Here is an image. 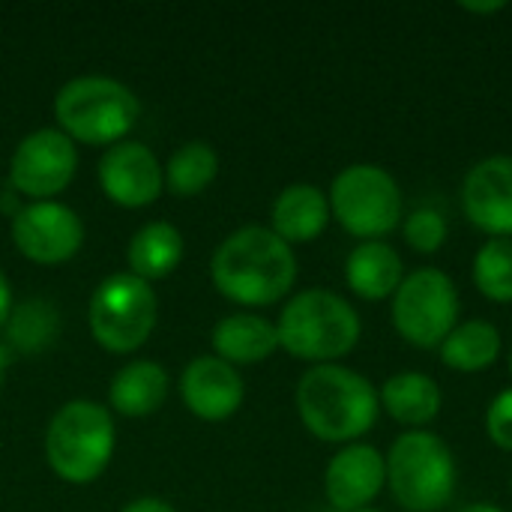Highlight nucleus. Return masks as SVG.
<instances>
[{
    "instance_id": "f257e3e1",
    "label": "nucleus",
    "mask_w": 512,
    "mask_h": 512,
    "mask_svg": "<svg viewBox=\"0 0 512 512\" xmlns=\"http://www.w3.org/2000/svg\"><path fill=\"white\" fill-rule=\"evenodd\" d=\"M210 279L237 306H273L297 282V255L270 228L243 225L216 246Z\"/></svg>"
},
{
    "instance_id": "f03ea898",
    "label": "nucleus",
    "mask_w": 512,
    "mask_h": 512,
    "mask_svg": "<svg viewBox=\"0 0 512 512\" xmlns=\"http://www.w3.org/2000/svg\"><path fill=\"white\" fill-rule=\"evenodd\" d=\"M297 414L324 444H357L381 417L372 381L342 363L309 366L297 381Z\"/></svg>"
},
{
    "instance_id": "7ed1b4c3",
    "label": "nucleus",
    "mask_w": 512,
    "mask_h": 512,
    "mask_svg": "<svg viewBox=\"0 0 512 512\" xmlns=\"http://www.w3.org/2000/svg\"><path fill=\"white\" fill-rule=\"evenodd\" d=\"M279 348L312 366L348 357L360 336L363 321L357 309L330 288H306L294 294L276 321Z\"/></svg>"
},
{
    "instance_id": "20e7f679",
    "label": "nucleus",
    "mask_w": 512,
    "mask_h": 512,
    "mask_svg": "<svg viewBox=\"0 0 512 512\" xmlns=\"http://www.w3.org/2000/svg\"><path fill=\"white\" fill-rule=\"evenodd\" d=\"M117 432L108 408L90 399L60 405L45 429V459L51 471L72 486H87L102 477L114 456Z\"/></svg>"
},
{
    "instance_id": "39448f33",
    "label": "nucleus",
    "mask_w": 512,
    "mask_h": 512,
    "mask_svg": "<svg viewBox=\"0 0 512 512\" xmlns=\"http://www.w3.org/2000/svg\"><path fill=\"white\" fill-rule=\"evenodd\" d=\"M387 486L408 512L444 510L459 483V465L453 450L435 432H402L387 456Z\"/></svg>"
},
{
    "instance_id": "423d86ee",
    "label": "nucleus",
    "mask_w": 512,
    "mask_h": 512,
    "mask_svg": "<svg viewBox=\"0 0 512 512\" xmlns=\"http://www.w3.org/2000/svg\"><path fill=\"white\" fill-rule=\"evenodd\" d=\"M141 114L138 96L108 75H78L54 96L60 132L81 144H120Z\"/></svg>"
},
{
    "instance_id": "0eeeda50",
    "label": "nucleus",
    "mask_w": 512,
    "mask_h": 512,
    "mask_svg": "<svg viewBox=\"0 0 512 512\" xmlns=\"http://www.w3.org/2000/svg\"><path fill=\"white\" fill-rule=\"evenodd\" d=\"M333 219L360 243L384 240L405 219L402 189L396 177L372 162H354L342 168L327 192Z\"/></svg>"
},
{
    "instance_id": "6e6552de",
    "label": "nucleus",
    "mask_w": 512,
    "mask_h": 512,
    "mask_svg": "<svg viewBox=\"0 0 512 512\" xmlns=\"http://www.w3.org/2000/svg\"><path fill=\"white\" fill-rule=\"evenodd\" d=\"M159 315V300L150 282L138 279L135 273H111L105 276L87 303V324L90 336L111 354H132L138 351Z\"/></svg>"
},
{
    "instance_id": "1a4fd4ad",
    "label": "nucleus",
    "mask_w": 512,
    "mask_h": 512,
    "mask_svg": "<svg viewBox=\"0 0 512 512\" xmlns=\"http://www.w3.org/2000/svg\"><path fill=\"white\" fill-rule=\"evenodd\" d=\"M462 300L450 273L438 267H420L405 273L402 285L390 297V321L396 333L423 351L441 348V342L459 324Z\"/></svg>"
},
{
    "instance_id": "9d476101",
    "label": "nucleus",
    "mask_w": 512,
    "mask_h": 512,
    "mask_svg": "<svg viewBox=\"0 0 512 512\" xmlns=\"http://www.w3.org/2000/svg\"><path fill=\"white\" fill-rule=\"evenodd\" d=\"M75 168V141L66 132L45 126L18 141L9 162V183L18 195H27L33 201H54V195H60L72 183Z\"/></svg>"
},
{
    "instance_id": "9b49d317",
    "label": "nucleus",
    "mask_w": 512,
    "mask_h": 512,
    "mask_svg": "<svg viewBox=\"0 0 512 512\" xmlns=\"http://www.w3.org/2000/svg\"><path fill=\"white\" fill-rule=\"evenodd\" d=\"M12 243L33 264H63L84 243L81 216L60 201H33L12 216Z\"/></svg>"
},
{
    "instance_id": "f8f14e48",
    "label": "nucleus",
    "mask_w": 512,
    "mask_h": 512,
    "mask_svg": "<svg viewBox=\"0 0 512 512\" xmlns=\"http://www.w3.org/2000/svg\"><path fill=\"white\" fill-rule=\"evenodd\" d=\"M99 186L120 207H147L165 189V168L147 144L120 141L99 159Z\"/></svg>"
},
{
    "instance_id": "ddd939ff",
    "label": "nucleus",
    "mask_w": 512,
    "mask_h": 512,
    "mask_svg": "<svg viewBox=\"0 0 512 512\" xmlns=\"http://www.w3.org/2000/svg\"><path fill=\"white\" fill-rule=\"evenodd\" d=\"M462 210L489 237H512V156H486L462 180Z\"/></svg>"
},
{
    "instance_id": "4468645a",
    "label": "nucleus",
    "mask_w": 512,
    "mask_h": 512,
    "mask_svg": "<svg viewBox=\"0 0 512 512\" xmlns=\"http://www.w3.org/2000/svg\"><path fill=\"white\" fill-rule=\"evenodd\" d=\"M387 486L384 453L372 444H345L324 471V495L339 512L369 507Z\"/></svg>"
},
{
    "instance_id": "2eb2a0df",
    "label": "nucleus",
    "mask_w": 512,
    "mask_h": 512,
    "mask_svg": "<svg viewBox=\"0 0 512 512\" xmlns=\"http://www.w3.org/2000/svg\"><path fill=\"white\" fill-rule=\"evenodd\" d=\"M180 396L195 417L207 423H222L240 411L246 387L237 366L219 360L216 354H204L183 369Z\"/></svg>"
},
{
    "instance_id": "dca6fc26",
    "label": "nucleus",
    "mask_w": 512,
    "mask_h": 512,
    "mask_svg": "<svg viewBox=\"0 0 512 512\" xmlns=\"http://www.w3.org/2000/svg\"><path fill=\"white\" fill-rule=\"evenodd\" d=\"M330 201L327 192L315 183H291L285 186L270 210V231L282 237L288 246L318 240L330 225Z\"/></svg>"
},
{
    "instance_id": "f3484780",
    "label": "nucleus",
    "mask_w": 512,
    "mask_h": 512,
    "mask_svg": "<svg viewBox=\"0 0 512 512\" xmlns=\"http://www.w3.org/2000/svg\"><path fill=\"white\" fill-rule=\"evenodd\" d=\"M405 279V264L387 240H363L345 258V282L351 294L369 303L390 300Z\"/></svg>"
},
{
    "instance_id": "a211bd4d",
    "label": "nucleus",
    "mask_w": 512,
    "mask_h": 512,
    "mask_svg": "<svg viewBox=\"0 0 512 512\" xmlns=\"http://www.w3.org/2000/svg\"><path fill=\"white\" fill-rule=\"evenodd\" d=\"M378 399H381V411L405 426V429H426L432 420H438L441 408H444V393H441V384L426 375V372H396L390 375L381 390H378Z\"/></svg>"
},
{
    "instance_id": "6ab92c4d",
    "label": "nucleus",
    "mask_w": 512,
    "mask_h": 512,
    "mask_svg": "<svg viewBox=\"0 0 512 512\" xmlns=\"http://www.w3.org/2000/svg\"><path fill=\"white\" fill-rule=\"evenodd\" d=\"M213 351L219 360L231 366H255L270 360L279 351V333L276 324L255 312H237L222 318L213 327Z\"/></svg>"
},
{
    "instance_id": "aec40b11",
    "label": "nucleus",
    "mask_w": 512,
    "mask_h": 512,
    "mask_svg": "<svg viewBox=\"0 0 512 512\" xmlns=\"http://www.w3.org/2000/svg\"><path fill=\"white\" fill-rule=\"evenodd\" d=\"M168 372L156 360H132L117 369L108 387L111 408L123 417H150L168 399Z\"/></svg>"
},
{
    "instance_id": "412c9836",
    "label": "nucleus",
    "mask_w": 512,
    "mask_h": 512,
    "mask_svg": "<svg viewBox=\"0 0 512 512\" xmlns=\"http://www.w3.org/2000/svg\"><path fill=\"white\" fill-rule=\"evenodd\" d=\"M504 348L501 330L486 318H471L453 327V333L441 342V363L453 372L474 375L486 372L498 363Z\"/></svg>"
},
{
    "instance_id": "4be33fe9",
    "label": "nucleus",
    "mask_w": 512,
    "mask_h": 512,
    "mask_svg": "<svg viewBox=\"0 0 512 512\" xmlns=\"http://www.w3.org/2000/svg\"><path fill=\"white\" fill-rule=\"evenodd\" d=\"M183 249V234L171 222H147L129 240V273H135L144 282L165 279L183 261Z\"/></svg>"
},
{
    "instance_id": "5701e85b",
    "label": "nucleus",
    "mask_w": 512,
    "mask_h": 512,
    "mask_svg": "<svg viewBox=\"0 0 512 512\" xmlns=\"http://www.w3.org/2000/svg\"><path fill=\"white\" fill-rule=\"evenodd\" d=\"M216 174H219V156L207 141L180 144L165 165V183L180 198L201 195L216 180Z\"/></svg>"
},
{
    "instance_id": "b1692460",
    "label": "nucleus",
    "mask_w": 512,
    "mask_h": 512,
    "mask_svg": "<svg viewBox=\"0 0 512 512\" xmlns=\"http://www.w3.org/2000/svg\"><path fill=\"white\" fill-rule=\"evenodd\" d=\"M471 279L486 300L501 306L512 303V237H489L477 249Z\"/></svg>"
},
{
    "instance_id": "393cba45",
    "label": "nucleus",
    "mask_w": 512,
    "mask_h": 512,
    "mask_svg": "<svg viewBox=\"0 0 512 512\" xmlns=\"http://www.w3.org/2000/svg\"><path fill=\"white\" fill-rule=\"evenodd\" d=\"M60 330V318L57 309L48 300H24L21 306L12 309L9 321H6V333L12 348H18L21 354H39L45 351L54 336Z\"/></svg>"
},
{
    "instance_id": "a878e982",
    "label": "nucleus",
    "mask_w": 512,
    "mask_h": 512,
    "mask_svg": "<svg viewBox=\"0 0 512 512\" xmlns=\"http://www.w3.org/2000/svg\"><path fill=\"white\" fill-rule=\"evenodd\" d=\"M447 219L435 207H417L402 219V237L417 255H435L447 243Z\"/></svg>"
},
{
    "instance_id": "bb28decb",
    "label": "nucleus",
    "mask_w": 512,
    "mask_h": 512,
    "mask_svg": "<svg viewBox=\"0 0 512 512\" xmlns=\"http://www.w3.org/2000/svg\"><path fill=\"white\" fill-rule=\"evenodd\" d=\"M486 435L498 450L512 453V387L501 390L489 402V408H486Z\"/></svg>"
},
{
    "instance_id": "cd10ccee",
    "label": "nucleus",
    "mask_w": 512,
    "mask_h": 512,
    "mask_svg": "<svg viewBox=\"0 0 512 512\" xmlns=\"http://www.w3.org/2000/svg\"><path fill=\"white\" fill-rule=\"evenodd\" d=\"M507 6H510L507 0H459V9L471 15H495L504 12Z\"/></svg>"
},
{
    "instance_id": "c85d7f7f",
    "label": "nucleus",
    "mask_w": 512,
    "mask_h": 512,
    "mask_svg": "<svg viewBox=\"0 0 512 512\" xmlns=\"http://www.w3.org/2000/svg\"><path fill=\"white\" fill-rule=\"evenodd\" d=\"M120 512H177L168 501H162V498H135V501H129L126 507Z\"/></svg>"
},
{
    "instance_id": "c756f323",
    "label": "nucleus",
    "mask_w": 512,
    "mask_h": 512,
    "mask_svg": "<svg viewBox=\"0 0 512 512\" xmlns=\"http://www.w3.org/2000/svg\"><path fill=\"white\" fill-rule=\"evenodd\" d=\"M9 315H12V288H9V279L0 270V327L9 321Z\"/></svg>"
},
{
    "instance_id": "7c9ffc66",
    "label": "nucleus",
    "mask_w": 512,
    "mask_h": 512,
    "mask_svg": "<svg viewBox=\"0 0 512 512\" xmlns=\"http://www.w3.org/2000/svg\"><path fill=\"white\" fill-rule=\"evenodd\" d=\"M456 512H504L501 507H495V504H486V501H480V504H468V507H462V510Z\"/></svg>"
},
{
    "instance_id": "2f4dec72",
    "label": "nucleus",
    "mask_w": 512,
    "mask_h": 512,
    "mask_svg": "<svg viewBox=\"0 0 512 512\" xmlns=\"http://www.w3.org/2000/svg\"><path fill=\"white\" fill-rule=\"evenodd\" d=\"M6 366H9V354H6V348L0 345V387H3V375H6Z\"/></svg>"
},
{
    "instance_id": "473e14b6",
    "label": "nucleus",
    "mask_w": 512,
    "mask_h": 512,
    "mask_svg": "<svg viewBox=\"0 0 512 512\" xmlns=\"http://www.w3.org/2000/svg\"><path fill=\"white\" fill-rule=\"evenodd\" d=\"M354 512H381V510H375V507H363V510H354Z\"/></svg>"
},
{
    "instance_id": "72a5a7b5",
    "label": "nucleus",
    "mask_w": 512,
    "mask_h": 512,
    "mask_svg": "<svg viewBox=\"0 0 512 512\" xmlns=\"http://www.w3.org/2000/svg\"><path fill=\"white\" fill-rule=\"evenodd\" d=\"M507 369H510V375H512V348H510V360H507Z\"/></svg>"
},
{
    "instance_id": "f704fd0d",
    "label": "nucleus",
    "mask_w": 512,
    "mask_h": 512,
    "mask_svg": "<svg viewBox=\"0 0 512 512\" xmlns=\"http://www.w3.org/2000/svg\"><path fill=\"white\" fill-rule=\"evenodd\" d=\"M510 492H512V474H510Z\"/></svg>"
}]
</instances>
